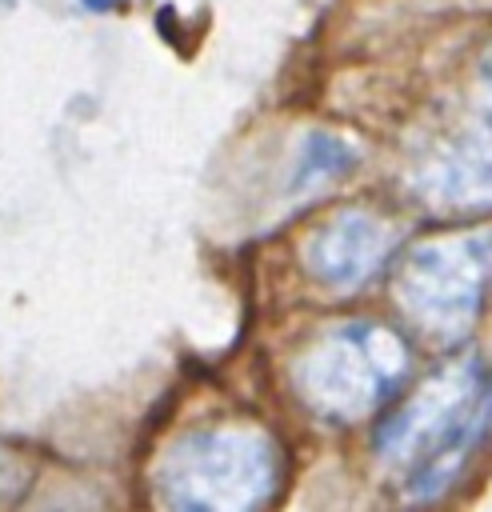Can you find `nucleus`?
<instances>
[{
    "instance_id": "f257e3e1",
    "label": "nucleus",
    "mask_w": 492,
    "mask_h": 512,
    "mask_svg": "<svg viewBox=\"0 0 492 512\" xmlns=\"http://www.w3.org/2000/svg\"><path fill=\"white\" fill-rule=\"evenodd\" d=\"M492 424V376L456 360L428 376L376 432V456L396 468L408 500H436Z\"/></svg>"
},
{
    "instance_id": "f03ea898",
    "label": "nucleus",
    "mask_w": 492,
    "mask_h": 512,
    "mask_svg": "<svg viewBox=\"0 0 492 512\" xmlns=\"http://www.w3.org/2000/svg\"><path fill=\"white\" fill-rule=\"evenodd\" d=\"M280 488V452L268 432L212 424L176 436L152 472L160 512H268Z\"/></svg>"
},
{
    "instance_id": "7ed1b4c3",
    "label": "nucleus",
    "mask_w": 492,
    "mask_h": 512,
    "mask_svg": "<svg viewBox=\"0 0 492 512\" xmlns=\"http://www.w3.org/2000/svg\"><path fill=\"white\" fill-rule=\"evenodd\" d=\"M408 372L404 340L372 320H348L324 332L296 360V392L328 420H360L376 412Z\"/></svg>"
},
{
    "instance_id": "20e7f679",
    "label": "nucleus",
    "mask_w": 492,
    "mask_h": 512,
    "mask_svg": "<svg viewBox=\"0 0 492 512\" xmlns=\"http://www.w3.org/2000/svg\"><path fill=\"white\" fill-rule=\"evenodd\" d=\"M492 280V236L460 232L412 248L396 268V304L432 336H464L484 304Z\"/></svg>"
},
{
    "instance_id": "39448f33",
    "label": "nucleus",
    "mask_w": 492,
    "mask_h": 512,
    "mask_svg": "<svg viewBox=\"0 0 492 512\" xmlns=\"http://www.w3.org/2000/svg\"><path fill=\"white\" fill-rule=\"evenodd\" d=\"M412 196L436 216L492 212V116L436 140L408 172Z\"/></svg>"
},
{
    "instance_id": "423d86ee",
    "label": "nucleus",
    "mask_w": 492,
    "mask_h": 512,
    "mask_svg": "<svg viewBox=\"0 0 492 512\" xmlns=\"http://www.w3.org/2000/svg\"><path fill=\"white\" fill-rule=\"evenodd\" d=\"M400 228L372 208H344L304 240V268L316 284L352 292L396 252Z\"/></svg>"
},
{
    "instance_id": "0eeeda50",
    "label": "nucleus",
    "mask_w": 492,
    "mask_h": 512,
    "mask_svg": "<svg viewBox=\"0 0 492 512\" xmlns=\"http://www.w3.org/2000/svg\"><path fill=\"white\" fill-rule=\"evenodd\" d=\"M356 168V148L352 140H344L340 132H308L296 148V164H292V192H316L332 180H340L344 172Z\"/></svg>"
},
{
    "instance_id": "6e6552de",
    "label": "nucleus",
    "mask_w": 492,
    "mask_h": 512,
    "mask_svg": "<svg viewBox=\"0 0 492 512\" xmlns=\"http://www.w3.org/2000/svg\"><path fill=\"white\" fill-rule=\"evenodd\" d=\"M480 88H484L488 116H492V44H488V48H484V56H480Z\"/></svg>"
},
{
    "instance_id": "1a4fd4ad",
    "label": "nucleus",
    "mask_w": 492,
    "mask_h": 512,
    "mask_svg": "<svg viewBox=\"0 0 492 512\" xmlns=\"http://www.w3.org/2000/svg\"><path fill=\"white\" fill-rule=\"evenodd\" d=\"M88 12H116V8H124L128 0H80Z\"/></svg>"
}]
</instances>
